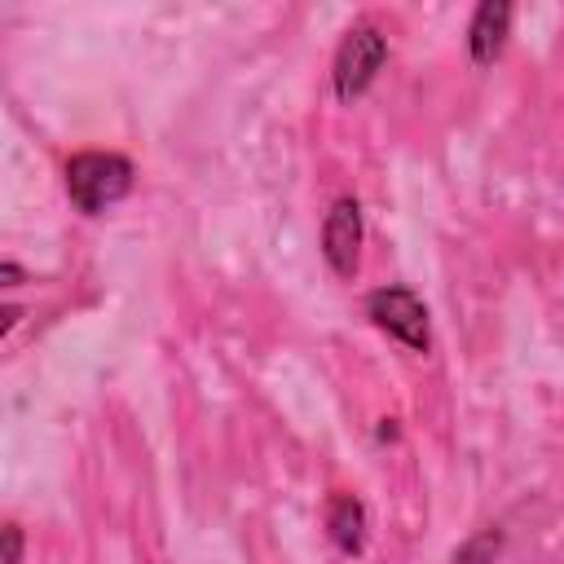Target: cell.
Masks as SVG:
<instances>
[{
  "label": "cell",
  "mask_w": 564,
  "mask_h": 564,
  "mask_svg": "<svg viewBox=\"0 0 564 564\" xmlns=\"http://www.w3.org/2000/svg\"><path fill=\"white\" fill-rule=\"evenodd\" d=\"M132 189V163L110 150H84L66 163V194L84 216L115 207Z\"/></svg>",
  "instance_id": "6da1fadb"
},
{
  "label": "cell",
  "mask_w": 564,
  "mask_h": 564,
  "mask_svg": "<svg viewBox=\"0 0 564 564\" xmlns=\"http://www.w3.org/2000/svg\"><path fill=\"white\" fill-rule=\"evenodd\" d=\"M383 62H388V35L375 22L348 26V35L335 48V66H330L335 97L339 101H357L375 84V75L383 70Z\"/></svg>",
  "instance_id": "7a4b0ae2"
},
{
  "label": "cell",
  "mask_w": 564,
  "mask_h": 564,
  "mask_svg": "<svg viewBox=\"0 0 564 564\" xmlns=\"http://www.w3.org/2000/svg\"><path fill=\"white\" fill-rule=\"evenodd\" d=\"M366 313H370V322H375L379 330H388V335L401 339L405 348L427 352L432 326H427V308H423V300H419L414 291H405V286H379V291H370Z\"/></svg>",
  "instance_id": "3957f363"
},
{
  "label": "cell",
  "mask_w": 564,
  "mask_h": 564,
  "mask_svg": "<svg viewBox=\"0 0 564 564\" xmlns=\"http://www.w3.org/2000/svg\"><path fill=\"white\" fill-rule=\"evenodd\" d=\"M361 203L357 198H335L330 212H326V225H322V256L330 264L335 278H352L357 264H361Z\"/></svg>",
  "instance_id": "277c9868"
},
{
  "label": "cell",
  "mask_w": 564,
  "mask_h": 564,
  "mask_svg": "<svg viewBox=\"0 0 564 564\" xmlns=\"http://www.w3.org/2000/svg\"><path fill=\"white\" fill-rule=\"evenodd\" d=\"M511 4L507 0H485L480 9H476V18H471V26H467V44H471V62L476 66H489V62H498V53H502V44H507V31H511Z\"/></svg>",
  "instance_id": "5b68a950"
},
{
  "label": "cell",
  "mask_w": 564,
  "mask_h": 564,
  "mask_svg": "<svg viewBox=\"0 0 564 564\" xmlns=\"http://www.w3.org/2000/svg\"><path fill=\"white\" fill-rule=\"evenodd\" d=\"M326 529H330V542L344 551V555H357L361 542H366V511L352 494H339L330 498V511H326Z\"/></svg>",
  "instance_id": "8992f818"
},
{
  "label": "cell",
  "mask_w": 564,
  "mask_h": 564,
  "mask_svg": "<svg viewBox=\"0 0 564 564\" xmlns=\"http://www.w3.org/2000/svg\"><path fill=\"white\" fill-rule=\"evenodd\" d=\"M4 564H22V529L4 524Z\"/></svg>",
  "instance_id": "52a82bcc"
},
{
  "label": "cell",
  "mask_w": 564,
  "mask_h": 564,
  "mask_svg": "<svg viewBox=\"0 0 564 564\" xmlns=\"http://www.w3.org/2000/svg\"><path fill=\"white\" fill-rule=\"evenodd\" d=\"M0 273H4V286H18V278H22V273H18V264H4Z\"/></svg>",
  "instance_id": "ba28073f"
}]
</instances>
